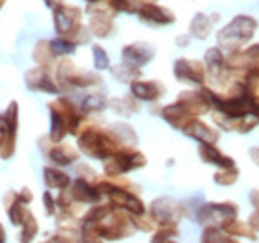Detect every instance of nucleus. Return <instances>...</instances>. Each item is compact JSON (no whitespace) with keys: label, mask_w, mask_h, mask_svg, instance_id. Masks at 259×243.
I'll use <instances>...</instances> for the list:
<instances>
[{"label":"nucleus","mask_w":259,"mask_h":243,"mask_svg":"<svg viewBox=\"0 0 259 243\" xmlns=\"http://www.w3.org/2000/svg\"><path fill=\"white\" fill-rule=\"evenodd\" d=\"M142 166H146L144 153L136 152L132 148H122L120 152H116L112 157L106 159L104 172H106L108 178H116V176H122L130 170H136V168H142Z\"/></svg>","instance_id":"obj_6"},{"label":"nucleus","mask_w":259,"mask_h":243,"mask_svg":"<svg viewBox=\"0 0 259 243\" xmlns=\"http://www.w3.org/2000/svg\"><path fill=\"white\" fill-rule=\"evenodd\" d=\"M237 180V172L231 170V172H226V174H215V183H222V185H229Z\"/></svg>","instance_id":"obj_29"},{"label":"nucleus","mask_w":259,"mask_h":243,"mask_svg":"<svg viewBox=\"0 0 259 243\" xmlns=\"http://www.w3.org/2000/svg\"><path fill=\"white\" fill-rule=\"evenodd\" d=\"M68 193L78 204H96L98 199L102 197V191L98 187H94L88 180H82V178L72 183V189Z\"/></svg>","instance_id":"obj_13"},{"label":"nucleus","mask_w":259,"mask_h":243,"mask_svg":"<svg viewBox=\"0 0 259 243\" xmlns=\"http://www.w3.org/2000/svg\"><path fill=\"white\" fill-rule=\"evenodd\" d=\"M78 144H80V150L86 155L98 157V159H108L116 152H120L122 148H126L112 134V130L104 132L96 126H86L84 132L78 134Z\"/></svg>","instance_id":"obj_1"},{"label":"nucleus","mask_w":259,"mask_h":243,"mask_svg":"<svg viewBox=\"0 0 259 243\" xmlns=\"http://www.w3.org/2000/svg\"><path fill=\"white\" fill-rule=\"evenodd\" d=\"M150 215H152V221L158 225H176L178 219L182 217V208L169 197H160L152 204Z\"/></svg>","instance_id":"obj_7"},{"label":"nucleus","mask_w":259,"mask_h":243,"mask_svg":"<svg viewBox=\"0 0 259 243\" xmlns=\"http://www.w3.org/2000/svg\"><path fill=\"white\" fill-rule=\"evenodd\" d=\"M44 243H74V239L70 235H54V237L46 239Z\"/></svg>","instance_id":"obj_32"},{"label":"nucleus","mask_w":259,"mask_h":243,"mask_svg":"<svg viewBox=\"0 0 259 243\" xmlns=\"http://www.w3.org/2000/svg\"><path fill=\"white\" fill-rule=\"evenodd\" d=\"M88 2H92V4H94V2H102V0H88Z\"/></svg>","instance_id":"obj_37"},{"label":"nucleus","mask_w":259,"mask_h":243,"mask_svg":"<svg viewBox=\"0 0 259 243\" xmlns=\"http://www.w3.org/2000/svg\"><path fill=\"white\" fill-rule=\"evenodd\" d=\"M16 128H18V104L10 102L8 110L0 114V157H12L16 148Z\"/></svg>","instance_id":"obj_5"},{"label":"nucleus","mask_w":259,"mask_h":243,"mask_svg":"<svg viewBox=\"0 0 259 243\" xmlns=\"http://www.w3.org/2000/svg\"><path fill=\"white\" fill-rule=\"evenodd\" d=\"M163 92H165V88L156 80H150V82L136 80V82H132V96L138 98V100H158L163 96Z\"/></svg>","instance_id":"obj_14"},{"label":"nucleus","mask_w":259,"mask_h":243,"mask_svg":"<svg viewBox=\"0 0 259 243\" xmlns=\"http://www.w3.org/2000/svg\"><path fill=\"white\" fill-rule=\"evenodd\" d=\"M247 223H249V227H251L253 231H259V210H257V212H253L251 215H249Z\"/></svg>","instance_id":"obj_31"},{"label":"nucleus","mask_w":259,"mask_h":243,"mask_svg":"<svg viewBox=\"0 0 259 243\" xmlns=\"http://www.w3.org/2000/svg\"><path fill=\"white\" fill-rule=\"evenodd\" d=\"M199 155H201V159L207 161V164H215V166H220V168H233V161H231L229 157H226L220 150H215L213 144H201V146H199Z\"/></svg>","instance_id":"obj_18"},{"label":"nucleus","mask_w":259,"mask_h":243,"mask_svg":"<svg viewBox=\"0 0 259 243\" xmlns=\"http://www.w3.org/2000/svg\"><path fill=\"white\" fill-rule=\"evenodd\" d=\"M114 30V20L112 14L106 10H96L90 8V32L96 36H110V32Z\"/></svg>","instance_id":"obj_15"},{"label":"nucleus","mask_w":259,"mask_h":243,"mask_svg":"<svg viewBox=\"0 0 259 243\" xmlns=\"http://www.w3.org/2000/svg\"><path fill=\"white\" fill-rule=\"evenodd\" d=\"M92 52H94V66H96V68L104 70V68L110 66V58H108V54L102 50V46H92Z\"/></svg>","instance_id":"obj_28"},{"label":"nucleus","mask_w":259,"mask_h":243,"mask_svg":"<svg viewBox=\"0 0 259 243\" xmlns=\"http://www.w3.org/2000/svg\"><path fill=\"white\" fill-rule=\"evenodd\" d=\"M26 86L34 92H48V94H58V86L54 84V80L50 78V74L46 72L44 66L32 68L26 74Z\"/></svg>","instance_id":"obj_11"},{"label":"nucleus","mask_w":259,"mask_h":243,"mask_svg":"<svg viewBox=\"0 0 259 243\" xmlns=\"http://www.w3.org/2000/svg\"><path fill=\"white\" fill-rule=\"evenodd\" d=\"M110 106H112L118 114H122V116H130V114L138 112V104L134 102V98H132V96H124V98L112 100V102H110Z\"/></svg>","instance_id":"obj_22"},{"label":"nucleus","mask_w":259,"mask_h":243,"mask_svg":"<svg viewBox=\"0 0 259 243\" xmlns=\"http://www.w3.org/2000/svg\"><path fill=\"white\" fill-rule=\"evenodd\" d=\"M38 233V223L34 219V215L28 212L24 223H22V233H20V243H30L34 239V235Z\"/></svg>","instance_id":"obj_23"},{"label":"nucleus","mask_w":259,"mask_h":243,"mask_svg":"<svg viewBox=\"0 0 259 243\" xmlns=\"http://www.w3.org/2000/svg\"><path fill=\"white\" fill-rule=\"evenodd\" d=\"M0 243H6V233H4V227L0 223Z\"/></svg>","instance_id":"obj_36"},{"label":"nucleus","mask_w":259,"mask_h":243,"mask_svg":"<svg viewBox=\"0 0 259 243\" xmlns=\"http://www.w3.org/2000/svg\"><path fill=\"white\" fill-rule=\"evenodd\" d=\"M174 74L180 82H190V84H203L205 80L203 66L194 60H178L174 66Z\"/></svg>","instance_id":"obj_10"},{"label":"nucleus","mask_w":259,"mask_h":243,"mask_svg":"<svg viewBox=\"0 0 259 243\" xmlns=\"http://www.w3.org/2000/svg\"><path fill=\"white\" fill-rule=\"evenodd\" d=\"M209 28H211V24H209V20H205L203 14H197L192 22V34L195 38H207Z\"/></svg>","instance_id":"obj_26"},{"label":"nucleus","mask_w":259,"mask_h":243,"mask_svg":"<svg viewBox=\"0 0 259 243\" xmlns=\"http://www.w3.org/2000/svg\"><path fill=\"white\" fill-rule=\"evenodd\" d=\"M90 225H94L98 235L102 239H108V241H118V239L130 237L136 229L132 217L126 215L124 212H116V210H112L102 221L90 223Z\"/></svg>","instance_id":"obj_4"},{"label":"nucleus","mask_w":259,"mask_h":243,"mask_svg":"<svg viewBox=\"0 0 259 243\" xmlns=\"http://www.w3.org/2000/svg\"><path fill=\"white\" fill-rule=\"evenodd\" d=\"M46 4H48L50 8H56V6H60V4H62V0H46Z\"/></svg>","instance_id":"obj_35"},{"label":"nucleus","mask_w":259,"mask_h":243,"mask_svg":"<svg viewBox=\"0 0 259 243\" xmlns=\"http://www.w3.org/2000/svg\"><path fill=\"white\" fill-rule=\"evenodd\" d=\"M4 2H6V0H0V8H2V4H4Z\"/></svg>","instance_id":"obj_38"},{"label":"nucleus","mask_w":259,"mask_h":243,"mask_svg":"<svg viewBox=\"0 0 259 243\" xmlns=\"http://www.w3.org/2000/svg\"><path fill=\"white\" fill-rule=\"evenodd\" d=\"M138 14L144 22L152 24V26H163V24H171L176 18L174 14L167 10V8H162L158 4H152V2H144L138 6Z\"/></svg>","instance_id":"obj_9"},{"label":"nucleus","mask_w":259,"mask_h":243,"mask_svg":"<svg viewBox=\"0 0 259 243\" xmlns=\"http://www.w3.org/2000/svg\"><path fill=\"white\" fill-rule=\"evenodd\" d=\"M56 58V52H54V48H52V42H48V40H42V42H38L36 44V50H34V60L38 62V66H44V68H48L52 60Z\"/></svg>","instance_id":"obj_19"},{"label":"nucleus","mask_w":259,"mask_h":243,"mask_svg":"<svg viewBox=\"0 0 259 243\" xmlns=\"http://www.w3.org/2000/svg\"><path fill=\"white\" fill-rule=\"evenodd\" d=\"M44 182L48 187H54V189H66L70 185V178L66 176L64 172L56 170V168H46L44 170Z\"/></svg>","instance_id":"obj_20"},{"label":"nucleus","mask_w":259,"mask_h":243,"mask_svg":"<svg viewBox=\"0 0 259 243\" xmlns=\"http://www.w3.org/2000/svg\"><path fill=\"white\" fill-rule=\"evenodd\" d=\"M201 243H237L235 239H231V235L218 229V227H207L201 235Z\"/></svg>","instance_id":"obj_21"},{"label":"nucleus","mask_w":259,"mask_h":243,"mask_svg":"<svg viewBox=\"0 0 259 243\" xmlns=\"http://www.w3.org/2000/svg\"><path fill=\"white\" fill-rule=\"evenodd\" d=\"M46 153H48V157H50L54 164H60V166H68V164H72V161L78 159V152H76L72 146L60 144V142L52 144V150Z\"/></svg>","instance_id":"obj_17"},{"label":"nucleus","mask_w":259,"mask_h":243,"mask_svg":"<svg viewBox=\"0 0 259 243\" xmlns=\"http://www.w3.org/2000/svg\"><path fill=\"white\" fill-rule=\"evenodd\" d=\"M237 213V206L235 204H207L203 206L199 213H197V219L203 223V225H211V223H224L227 219L235 217Z\"/></svg>","instance_id":"obj_8"},{"label":"nucleus","mask_w":259,"mask_h":243,"mask_svg":"<svg viewBox=\"0 0 259 243\" xmlns=\"http://www.w3.org/2000/svg\"><path fill=\"white\" fill-rule=\"evenodd\" d=\"M18 197H20L24 204H30V201H32V193H30V189H22V191L18 193Z\"/></svg>","instance_id":"obj_33"},{"label":"nucleus","mask_w":259,"mask_h":243,"mask_svg":"<svg viewBox=\"0 0 259 243\" xmlns=\"http://www.w3.org/2000/svg\"><path fill=\"white\" fill-rule=\"evenodd\" d=\"M106 106H108V102H106V98H104L102 94H92V96H88V98L82 102L84 112H100V110H104Z\"/></svg>","instance_id":"obj_25"},{"label":"nucleus","mask_w":259,"mask_h":243,"mask_svg":"<svg viewBox=\"0 0 259 243\" xmlns=\"http://www.w3.org/2000/svg\"><path fill=\"white\" fill-rule=\"evenodd\" d=\"M176 235H178L176 225H160V229L152 237V243H169V239L176 237Z\"/></svg>","instance_id":"obj_27"},{"label":"nucleus","mask_w":259,"mask_h":243,"mask_svg":"<svg viewBox=\"0 0 259 243\" xmlns=\"http://www.w3.org/2000/svg\"><path fill=\"white\" fill-rule=\"evenodd\" d=\"M122 58H124V62L130 64V66L140 68V66H144L148 60H152V58H154V48H152L150 44H144V42L130 44V46L124 48Z\"/></svg>","instance_id":"obj_12"},{"label":"nucleus","mask_w":259,"mask_h":243,"mask_svg":"<svg viewBox=\"0 0 259 243\" xmlns=\"http://www.w3.org/2000/svg\"><path fill=\"white\" fill-rule=\"evenodd\" d=\"M114 72V76L120 80V82H136L138 80V68L136 66H130V64H122V66H118V68H114L112 70Z\"/></svg>","instance_id":"obj_24"},{"label":"nucleus","mask_w":259,"mask_h":243,"mask_svg":"<svg viewBox=\"0 0 259 243\" xmlns=\"http://www.w3.org/2000/svg\"><path fill=\"white\" fill-rule=\"evenodd\" d=\"M184 132H186L190 138H195L197 142H201V144H213V142L218 140V132H213L209 126L197 122L195 118H192V120L184 126Z\"/></svg>","instance_id":"obj_16"},{"label":"nucleus","mask_w":259,"mask_h":243,"mask_svg":"<svg viewBox=\"0 0 259 243\" xmlns=\"http://www.w3.org/2000/svg\"><path fill=\"white\" fill-rule=\"evenodd\" d=\"M251 204H253V206H255V208L259 210V191H257V189L251 193Z\"/></svg>","instance_id":"obj_34"},{"label":"nucleus","mask_w":259,"mask_h":243,"mask_svg":"<svg viewBox=\"0 0 259 243\" xmlns=\"http://www.w3.org/2000/svg\"><path fill=\"white\" fill-rule=\"evenodd\" d=\"M54 26L58 32V38L70 40L74 44H80V42L88 40V34H86L82 22H80V10L74 8V6L60 4V6L54 8Z\"/></svg>","instance_id":"obj_3"},{"label":"nucleus","mask_w":259,"mask_h":243,"mask_svg":"<svg viewBox=\"0 0 259 243\" xmlns=\"http://www.w3.org/2000/svg\"><path fill=\"white\" fill-rule=\"evenodd\" d=\"M50 116H52V130H50V140L62 142L66 134H80L82 116L76 112L74 104L68 98H58L56 102L50 104Z\"/></svg>","instance_id":"obj_2"},{"label":"nucleus","mask_w":259,"mask_h":243,"mask_svg":"<svg viewBox=\"0 0 259 243\" xmlns=\"http://www.w3.org/2000/svg\"><path fill=\"white\" fill-rule=\"evenodd\" d=\"M44 206H46V213H48V215H54V213H56V206H58V201H54V199H52V193H50V191H46V193H44Z\"/></svg>","instance_id":"obj_30"}]
</instances>
